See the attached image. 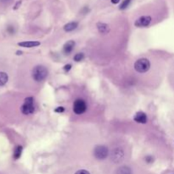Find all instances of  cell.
<instances>
[{
  "instance_id": "cell-2",
  "label": "cell",
  "mask_w": 174,
  "mask_h": 174,
  "mask_svg": "<svg viewBox=\"0 0 174 174\" xmlns=\"http://www.w3.org/2000/svg\"><path fill=\"white\" fill-rule=\"evenodd\" d=\"M150 68V62L145 58L139 59L134 63V69L138 72L145 73L148 72Z\"/></svg>"
},
{
  "instance_id": "cell-17",
  "label": "cell",
  "mask_w": 174,
  "mask_h": 174,
  "mask_svg": "<svg viewBox=\"0 0 174 174\" xmlns=\"http://www.w3.org/2000/svg\"><path fill=\"white\" fill-rule=\"evenodd\" d=\"M130 2H131V0H124L123 2L122 3V4L120 5V10H125V9H127L128 5H129Z\"/></svg>"
},
{
  "instance_id": "cell-23",
  "label": "cell",
  "mask_w": 174,
  "mask_h": 174,
  "mask_svg": "<svg viewBox=\"0 0 174 174\" xmlns=\"http://www.w3.org/2000/svg\"><path fill=\"white\" fill-rule=\"evenodd\" d=\"M119 2H120V0H111V3L114 4H116Z\"/></svg>"
},
{
  "instance_id": "cell-9",
  "label": "cell",
  "mask_w": 174,
  "mask_h": 174,
  "mask_svg": "<svg viewBox=\"0 0 174 174\" xmlns=\"http://www.w3.org/2000/svg\"><path fill=\"white\" fill-rule=\"evenodd\" d=\"M74 47H75V42L72 40H70L68 41L67 43H66V44L64 45V48H63V51L66 55H70L72 50L74 49Z\"/></svg>"
},
{
  "instance_id": "cell-3",
  "label": "cell",
  "mask_w": 174,
  "mask_h": 174,
  "mask_svg": "<svg viewBox=\"0 0 174 174\" xmlns=\"http://www.w3.org/2000/svg\"><path fill=\"white\" fill-rule=\"evenodd\" d=\"M34 100L32 97H27L25 99L24 104L21 105V112L24 115H31L35 111V106H34Z\"/></svg>"
},
{
  "instance_id": "cell-21",
  "label": "cell",
  "mask_w": 174,
  "mask_h": 174,
  "mask_svg": "<svg viewBox=\"0 0 174 174\" xmlns=\"http://www.w3.org/2000/svg\"><path fill=\"white\" fill-rule=\"evenodd\" d=\"M21 4V0H20V1H18L16 4H15V7H14V10H17L19 7H20V5Z\"/></svg>"
},
{
  "instance_id": "cell-16",
  "label": "cell",
  "mask_w": 174,
  "mask_h": 174,
  "mask_svg": "<svg viewBox=\"0 0 174 174\" xmlns=\"http://www.w3.org/2000/svg\"><path fill=\"white\" fill-rule=\"evenodd\" d=\"M83 59H84V55H83V53H78V54H77V55L74 56V60L77 62L82 61Z\"/></svg>"
},
{
  "instance_id": "cell-10",
  "label": "cell",
  "mask_w": 174,
  "mask_h": 174,
  "mask_svg": "<svg viewBox=\"0 0 174 174\" xmlns=\"http://www.w3.org/2000/svg\"><path fill=\"white\" fill-rule=\"evenodd\" d=\"M97 28L98 31L102 34H106L110 32V27L103 22H98L97 23Z\"/></svg>"
},
{
  "instance_id": "cell-4",
  "label": "cell",
  "mask_w": 174,
  "mask_h": 174,
  "mask_svg": "<svg viewBox=\"0 0 174 174\" xmlns=\"http://www.w3.org/2000/svg\"><path fill=\"white\" fill-rule=\"evenodd\" d=\"M87 110V104L82 99H77L74 101L73 104V111L77 115H82Z\"/></svg>"
},
{
  "instance_id": "cell-22",
  "label": "cell",
  "mask_w": 174,
  "mask_h": 174,
  "mask_svg": "<svg viewBox=\"0 0 174 174\" xmlns=\"http://www.w3.org/2000/svg\"><path fill=\"white\" fill-rule=\"evenodd\" d=\"M145 160H146V161L147 162L149 163V162H152L153 161H154V159L150 156H147V157L145 158Z\"/></svg>"
},
{
  "instance_id": "cell-11",
  "label": "cell",
  "mask_w": 174,
  "mask_h": 174,
  "mask_svg": "<svg viewBox=\"0 0 174 174\" xmlns=\"http://www.w3.org/2000/svg\"><path fill=\"white\" fill-rule=\"evenodd\" d=\"M18 45L21 46V47H24V48H33V47L39 46L40 43L39 42H37V41H27V42L19 43Z\"/></svg>"
},
{
  "instance_id": "cell-12",
  "label": "cell",
  "mask_w": 174,
  "mask_h": 174,
  "mask_svg": "<svg viewBox=\"0 0 174 174\" xmlns=\"http://www.w3.org/2000/svg\"><path fill=\"white\" fill-rule=\"evenodd\" d=\"M116 174H133L132 173V170L130 167H127V166H123V167H121L116 170Z\"/></svg>"
},
{
  "instance_id": "cell-5",
  "label": "cell",
  "mask_w": 174,
  "mask_h": 174,
  "mask_svg": "<svg viewBox=\"0 0 174 174\" xmlns=\"http://www.w3.org/2000/svg\"><path fill=\"white\" fill-rule=\"evenodd\" d=\"M94 156L99 160H104L108 156L109 150L107 149V147L104 145H98L96 146L94 150Z\"/></svg>"
},
{
  "instance_id": "cell-25",
  "label": "cell",
  "mask_w": 174,
  "mask_h": 174,
  "mask_svg": "<svg viewBox=\"0 0 174 174\" xmlns=\"http://www.w3.org/2000/svg\"><path fill=\"white\" fill-rule=\"evenodd\" d=\"M2 2H7V1H9V0H1Z\"/></svg>"
},
{
  "instance_id": "cell-14",
  "label": "cell",
  "mask_w": 174,
  "mask_h": 174,
  "mask_svg": "<svg viewBox=\"0 0 174 174\" xmlns=\"http://www.w3.org/2000/svg\"><path fill=\"white\" fill-rule=\"evenodd\" d=\"M8 79H9V77H8L7 73L0 72V86L5 85L8 82Z\"/></svg>"
},
{
  "instance_id": "cell-13",
  "label": "cell",
  "mask_w": 174,
  "mask_h": 174,
  "mask_svg": "<svg viewBox=\"0 0 174 174\" xmlns=\"http://www.w3.org/2000/svg\"><path fill=\"white\" fill-rule=\"evenodd\" d=\"M77 26H78V23L76 22V21L67 23L66 25H65L64 30H65L66 32H72V31H73V30H75V29L77 28Z\"/></svg>"
},
{
  "instance_id": "cell-6",
  "label": "cell",
  "mask_w": 174,
  "mask_h": 174,
  "mask_svg": "<svg viewBox=\"0 0 174 174\" xmlns=\"http://www.w3.org/2000/svg\"><path fill=\"white\" fill-rule=\"evenodd\" d=\"M111 161L115 163H119L121 162L124 158V152L122 150H121L120 148H116V149H114L111 152Z\"/></svg>"
},
{
  "instance_id": "cell-24",
  "label": "cell",
  "mask_w": 174,
  "mask_h": 174,
  "mask_svg": "<svg viewBox=\"0 0 174 174\" xmlns=\"http://www.w3.org/2000/svg\"><path fill=\"white\" fill-rule=\"evenodd\" d=\"M21 54H22L21 51H18V52H17V55H21Z\"/></svg>"
},
{
  "instance_id": "cell-19",
  "label": "cell",
  "mask_w": 174,
  "mask_h": 174,
  "mask_svg": "<svg viewBox=\"0 0 174 174\" xmlns=\"http://www.w3.org/2000/svg\"><path fill=\"white\" fill-rule=\"evenodd\" d=\"M75 174H90L89 172H88L87 170H79Z\"/></svg>"
},
{
  "instance_id": "cell-20",
  "label": "cell",
  "mask_w": 174,
  "mask_h": 174,
  "mask_svg": "<svg viewBox=\"0 0 174 174\" xmlns=\"http://www.w3.org/2000/svg\"><path fill=\"white\" fill-rule=\"evenodd\" d=\"M71 69H72V65H66V66H64V70H65L66 72H69Z\"/></svg>"
},
{
  "instance_id": "cell-15",
  "label": "cell",
  "mask_w": 174,
  "mask_h": 174,
  "mask_svg": "<svg viewBox=\"0 0 174 174\" xmlns=\"http://www.w3.org/2000/svg\"><path fill=\"white\" fill-rule=\"evenodd\" d=\"M21 152H22V147L21 146H17L15 150V152H14V158L16 160V159H19L21 157Z\"/></svg>"
},
{
  "instance_id": "cell-1",
  "label": "cell",
  "mask_w": 174,
  "mask_h": 174,
  "mask_svg": "<svg viewBox=\"0 0 174 174\" xmlns=\"http://www.w3.org/2000/svg\"><path fill=\"white\" fill-rule=\"evenodd\" d=\"M48 76L47 69L43 66H37L32 70V77L36 82H43Z\"/></svg>"
},
{
  "instance_id": "cell-18",
  "label": "cell",
  "mask_w": 174,
  "mask_h": 174,
  "mask_svg": "<svg viewBox=\"0 0 174 174\" xmlns=\"http://www.w3.org/2000/svg\"><path fill=\"white\" fill-rule=\"evenodd\" d=\"M55 112H58V113L64 112V111H65V108H64V107H62V106L58 107L57 109H55Z\"/></svg>"
},
{
  "instance_id": "cell-8",
  "label": "cell",
  "mask_w": 174,
  "mask_h": 174,
  "mask_svg": "<svg viewBox=\"0 0 174 174\" xmlns=\"http://www.w3.org/2000/svg\"><path fill=\"white\" fill-rule=\"evenodd\" d=\"M133 120L138 123L145 124L147 122V116L145 115V113L142 112V111H139V112H137L135 114Z\"/></svg>"
},
{
  "instance_id": "cell-7",
  "label": "cell",
  "mask_w": 174,
  "mask_h": 174,
  "mask_svg": "<svg viewBox=\"0 0 174 174\" xmlns=\"http://www.w3.org/2000/svg\"><path fill=\"white\" fill-rule=\"evenodd\" d=\"M151 21L152 19L150 16H148V15L141 16L135 21L134 25L137 27H146L150 24Z\"/></svg>"
}]
</instances>
